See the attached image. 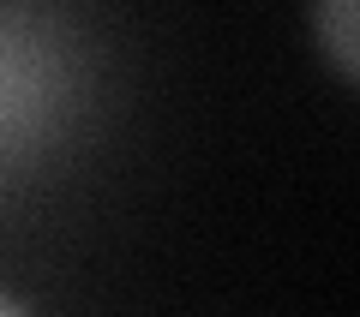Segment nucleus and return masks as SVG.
<instances>
[{
	"label": "nucleus",
	"mask_w": 360,
	"mask_h": 317,
	"mask_svg": "<svg viewBox=\"0 0 360 317\" xmlns=\"http://www.w3.org/2000/svg\"><path fill=\"white\" fill-rule=\"evenodd\" d=\"M354 25H360V13L348 6V0H336V6H324V13H312V30H319V36L330 42V60H336V72H342V78H354V72H360V54H354Z\"/></svg>",
	"instance_id": "obj_1"
},
{
	"label": "nucleus",
	"mask_w": 360,
	"mask_h": 317,
	"mask_svg": "<svg viewBox=\"0 0 360 317\" xmlns=\"http://www.w3.org/2000/svg\"><path fill=\"white\" fill-rule=\"evenodd\" d=\"M0 317H30V311H25V305H13L6 293H0Z\"/></svg>",
	"instance_id": "obj_2"
}]
</instances>
